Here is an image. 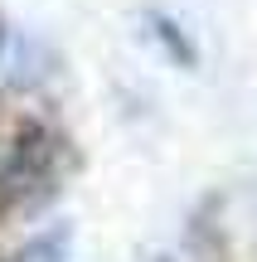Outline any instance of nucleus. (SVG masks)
Returning <instances> with one entry per match:
<instances>
[{"mask_svg": "<svg viewBox=\"0 0 257 262\" xmlns=\"http://www.w3.org/2000/svg\"><path fill=\"white\" fill-rule=\"evenodd\" d=\"M73 257V228L58 224V228H44V233H34L25 248H15L5 262H68Z\"/></svg>", "mask_w": 257, "mask_h": 262, "instance_id": "nucleus-3", "label": "nucleus"}, {"mask_svg": "<svg viewBox=\"0 0 257 262\" xmlns=\"http://www.w3.org/2000/svg\"><path fill=\"white\" fill-rule=\"evenodd\" d=\"M68 136L49 122H15L0 136V219L34 214L68 180Z\"/></svg>", "mask_w": 257, "mask_h": 262, "instance_id": "nucleus-1", "label": "nucleus"}, {"mask_svg": "<svg viewBox=\"0 0 257 262\" xmlns=\"http://www.w3.org/2000/svg\"><path fill=\"white\" fill-rule=\"evenodd\" d=\"M54 73V54L29 29L0 19V93H34Z\"/></svg>", "mask_w": 257, "mask_h": 262, "instance_id": "nucleus-2", "label": "nucleus"}]
</instances>
